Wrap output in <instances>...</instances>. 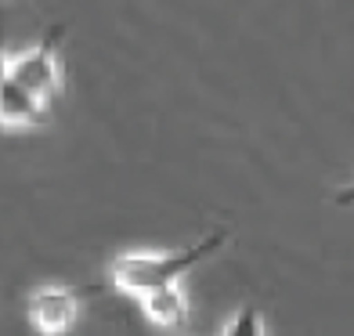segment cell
<instances>
[{"label":"cell","instance_id":"cell-2","mask_svg":"<svg viewBox=\"0 0 354 336\" xmlns=\"http://www.w3.org/2000/svg\"><path fill=\"white\" fill-rule=\"evenodd\" d=\"M58 40H62V26H51L37 47L11 58V69H8V76L29 87L44 105L58 94Z\"/></svg>","mask_w":354,"mask_h":336},{"label":"cell","instance_id":"cell-7","mask_svg":"<svg viewBox=\"0 0 354 336\" xmlns=\"http://www.w3.org/2000/svg\"><path fill=\"white\" fill-rule=\"evenodd\" d=\"M336 203H340V206H351V203H354V185H347L340 196H336Z\"/></svg>","mask_w":354,"mask_h":336},{"label":"cell","instance_id":"cell-5","mask_svg":"<svg viewBox=\"0 0 354 336\" xmlns=\"http://www.w3.org/2000/svg\"><path fill=\"white\" fill-rule=\"evenodd\" d=\"M141 308H145L149 322L167 326V329L185 326V318H188V300L177 290V282H167V286H156V290L141 293Z\"/></svg>","mask_w":354,"mask_h":336},{"label":"cell","instance_id":"cell-3","mask_svg":"<svg viewBox=\"0 0 354 336\" xmlns=\"http://www.w3.org/2000/svg\"><path fill=\"white\" fill-rule=\"evenodd\" d=\"M80 315V290L69 286H44L29 297V318L40 333H66Z\"/></svg>","mask_w":354,"mask_h":336},{"label":"cell","instance_id":"cell-8","mask_svg":"<svg viewBox=\"0 0 354 336\" xmlns=\"http://www.w3.org/2000/svg\"><path fill=\"white\" fill-rule=\"evenodd\" d=\"M8 69H11V62H8V55H4V47H0V80L8 76Z\"/></svg>","mask_w":354,"mask_h":336},{"label":"cell","instance_id":"cell-4","mask_svg":"<svg viewBox=\"0 0 354 336\" xmlns=\"http://www.w3.org/2000/svg\"><path fill=\"white\" fill-rule=\"evenodd\" d=\"M44 120V102L19 80H0V127H33Z\"/></svg>","mask_w":354,"mask_h":336},{"label":"cell","instance_id":"cell-1","mask_svg":"<svg viewBox=\"0 0 354 336\" xmlns=\"http://www.w3.org/2000/svg\"><path fill=\"white\" fill-rule=\"evenodd\" d=\"M224 232H210L203 235L199 243H192L185 250H174V253H123V257L112 261V282L120 286L123 293H149L156 286H167V282H177L185 279L192 268H199L206 257L224 246Z\"/></svg>","mask_w":354,"mask_h":336},{"label":"cell","instance_id":"cell-6","mask_svg":"<svg viewBox=\"0 0 354 336\" xmlns=\"http://www.w3.org/2000/svg\"><path fill=\"white\" fill-rule=\"evenodd\" d=\"M264 333V322L257 308H243V315H235L228 326H224V336H261Z\"/></svg>","mask_w":354,"mask_h":336}]
</instances>
